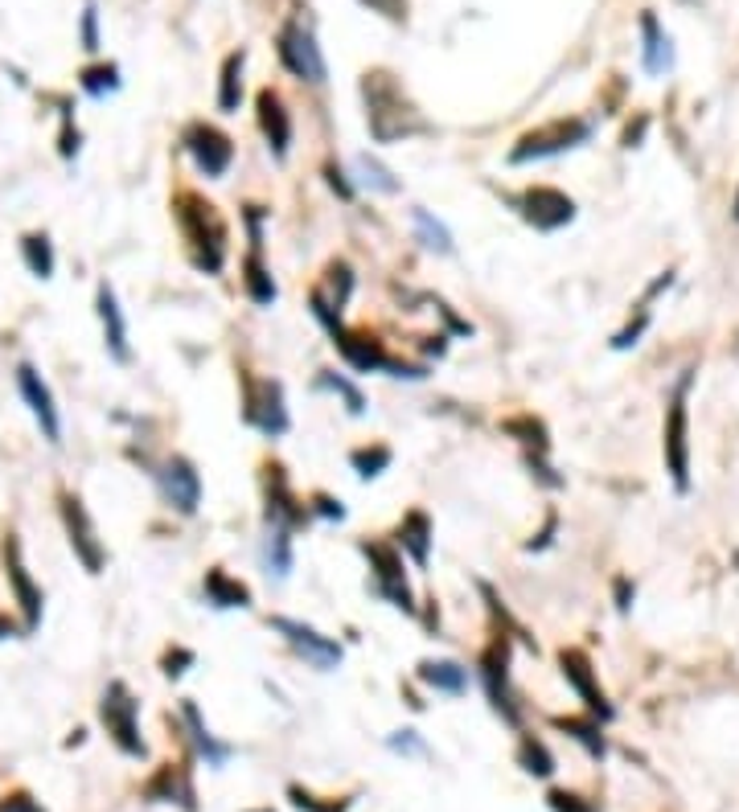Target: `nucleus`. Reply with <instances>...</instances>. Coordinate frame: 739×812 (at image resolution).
Returning a JSON list of instances; mask_svg holds the SVG:
<instances>
[{
	"label": "nucleus",
	"instance_id": "obj_1",
	"mask_svg": "<svg viewBox=\"0 0 739 812\" xmlns=\"http://www.w3.org/2000/svg\"><path fill=\"white\" fill-rule=\"evenodd\" d=\"M362 99H366V127H370V136L378 144L415 140V136L432 132L424 111L411 103V94L403 91V82L394 79L391 70H366Z\"/></svg>",
	"mask_w": 739,
	"mask_h": 812
},
{
	"label": "nucleus",
	"instance_id": "obj_2",
	"mask_svg": "<svg viewBox=\"0 0 739 812\" xmlns=\"http://www.w3.org/2000/svg\"><path fill=\"white\" fill-rule=\"evenodd\" d=\"M173 222L181 238H186L189 263L202 275H222L226 267V250H231V230L219 205L205 202L198 189H177L173 193Z\"/></svg>",
	"mask_w": 739,
	"mask_h": 812
},
{
	"label": "nucleus",
	"instance_id": "obj_3",
	"mask_svg": "<svg viewBox=\"0 0 739 812\" xmlns=\"http://www.w3.org/2000/svg\"><path fill=\"white\" fill-rule=\"evenodd\" d=\"M691 386L694 365L678 374L674 391L665 398V419H661V455H665V472L678 493H691Z\"/></svg>",
	"mask_w": 739,
	"mask_h": 812
},
{
	"label": "nucleus",
	"instance_id": "obj_4",
	"mask_svg": "<svg viewBox=\"0 0 739 812\" xmlns=\"http://www.w3.org/2000/svg\"><path fill=\"white\" fill-rule=\"evenodd\" d=\"M510 665H514V636L510 632H493V641L477 656V677H481V689H485L493 714L505 726L522 731V702H518V689H514Z\"/></svg>",
	"mask_w": 739,
	"mask_h": 812
},
{
	"label": "nucleus",
	"instance_id": "obj_5",
	"mask_svg": "<svg viewBox=\"0 0 739 812\" xmlns=\"http://www.w3.org/2000/svg\"><path fill=\"white\" fill-rule=\"evenodd\" d=\"M358 550H362L366 563H370V583H366L370 595L382 599V604H391V608L403 611V616H419V599L411 591L403 550L394 546V542H387V538H362Z\"/></svg>",
	"mask_w": 739,
	"mask_h": 812
},
{
	"label": "nucleus",
	"instance_id": "obj_6",
	"mask_svg": "<svg viewBox=\"0 0 739 812\" xmlns=\"http://www.w3.org/2000/svg\"><path fill=\"white\" fill-rule=\"evenodd\" d=\"M329 337H333V345H337L341 361H346L354 374H391V377H407V382H424L427 377V365L391 358L387 345L378 341L374 332H366V328L341 325V328H333Z\"/></svg>",
	"mask_w": 739,
	"mask_h": 812
},
{
	"label": "nucleus",
	"instance_id": "obj_7",
	"mask_svg": "<svg viewBox=\"0 0 739 812\" xmlns=\"http://www.w3.org/2000/svg\"><path fill=\"white\" fill-rule=\"evenodd\" d=\"M592 120L583 115H559V120H547V124L522 132L518 144L510 148V165H538V160H555L563 153H575L583 144L592 140Z\"/></svg>",
	"mask_w": 739,
	"mask_h": 812
},
{
	"label": "nucleus",
	"instance_id": "obj_8",
	"mask_svg": "<svg viewBox=\"0 0 739 812\" xmlns=\"http://www.w3.org/2000/svg\"><path fill=\"white\" fill-rule=\"evenodd\" d=\"M0 571H4L9 591H13L16 611H21L25 636H33L42 628V616H46V591L37 587V578H33L30 563H25V546H21V538L13 530H4V538H0Z\"/></svg>",
	"mask_w": 739,
	"mask_h": 812
},
{
	"label": "nucleus",
	"instance_id": "obj_9",
	"mask_svg": "<svg viewBox=\"0 0 739 812\" xmlns=\"http://www.w3.org/2000/svg\"><path fill=\"white\" fill-rule=\"evenodd\" d=\"M238 398H243V422L255 427L259 436L280 439L292 427L288 403H283V386L276 377H255L251 370H238Z\"/></svg>",
	"mask_w": 739,
	"mask_h": 812
},
{
	"label": "nucleus",
	"instance_id": "obj_10",
	"mask_svg": "<svg viewBox=\"0 0 739 812\" xmlns=\"http://www.w3.org/2000/svg\"><path fill=\"white\" fill-rule=\"evenodd\" d=\"M99 719H103L108 738L115 743L120 755H127V759H148V743H144V734H141V702H136V693L127 689V681H120V677L108 681L103 698H99Z\"/></svg>",
	"mask_w": 739,
	"mask_h": 812
},
{
	"label": "nucleus",
	"instance_id": "obj_11",
	"mask_svg": "<svg viewBox=\"0 0 739 812\" xmlns=\"http://www.w3.org/2000/svg\"><path fill=\"white\" fill-rule=\"evenodd\" d=\"M276 58L292 79L309 82V87H325V79H329V66H325V54L316 46L313 25L300 13L288 16L276 33Z\"/></svg>",
	"mask_w": 739,
	"mask_h": 812
},
{
	"label": "nucleus",
	"instance_id": "obj_12",
	"mask_svg": "<svg viewBox=\"0 0 739 812\" xmlns=\"http://www.w3.org/2000/svg\"><path fill=\"white\" fill-rule=\"evenodd\" d=\"M58 514H63L66 542H70L75 559L82 563V571H87V575H103V571H108V546H103V538H99V526H94L87 500H82L79 493L63 488V493H58Z\"/></svg>",
	"mask_w": 739,
	"mask_h": 812
},
{
	"label": "nucleus",
	"instance_id": "obj_13",
	"mask_svg": "<svg viewBox=\"0 0 739 812\" xmlns=\"http://www.w3.org/2000/svg\"><path fill=\"white\" fill-rule=\"evenodd\" d=\"M181 148H186V157L193 160V169L202 172L205 181H219V177H226L231 165H235V140H231L219 124H210V120L186 124Z\"/></svg>",
	"mask_w": 739,
	"mask_h": 812
},
{
	"label": "nucleus",
	"instance_id": "obj_14",
	"mask_svg": "<svg viewBox=\"0 0 739 812\" xmlns=\"http://www.w3.org/2000/svg\"><path fill=\"white\" fill-rule=\"evenodd\" d=\"M268 628L300 656V661H309L316 673H333L337 665H341V656H346L341 653V644L333 641V636H325L321 628L304 624V620H292V616H268Z\"/></svg>",
	"mask_w": 739,
	"mask_h": 812
},
{
	"label": "nucleus",
	"instance_id": "obj_15",
	"mask_svg": "<svg viewBox=\"0 0 739 812\" xmlns=\"http://www.w3.org/2000/svg\"><path fill=\"white\" fill-rule=\"evenodd\" d=\"M514 210L526 226H535L538 235H555V230L575 222V198L555 185H526L514 198Z\"/></svg>",
	"mask_w": 739,
	"mask_h": 812
},
{
	"label": "nucleus",
	"instance_id": "obj_16",
	"mask_svg": "<svg viewBox=\"0 0 739 812\" xmlns=\"http://www.w3.org/2000/svg\"><path fill=\"white\" fill-rule=\"evenodd\" d=\"M309 500L296 497V488L288 481V469L280 460L264 464V526H283L296 533L300 526H309Z\"/></svg>",
	"mask_w": 739,
	"mask_h": 812
},
{
	"label": "nucleus",
	"instance_id": "obj_17",
	"mask_svg": "<svg viewBox=\"0 0 739 812\" xmlns=\"http://www.w3.org/2000/svg\"><path fill=\"white\" fill-rule=\"evenodd\" d=\"M153 481H157L160 497L169 509H177L181 517H193L198 505H202V472L189 455H165L157 469H153Z\"/></svg>",
	"mask_w": 739,
	"mask_h": 812
},
{
	"label": "nucleus",
	"instance_id": "obj_18",
	"mask_svg": "<svg viewBox=\"0 0 739 812\" xmlns=\"http://www.w3.org/2000/svg\"><path fill=\"white\" fill-rule=\"evenodd\" d=\"M559 673H563V681L571 689H575V698L583 702V710L592 714V719L600 722H613L616 719V710L613 702H608V693H604V686H600V677H596V665H592V656L583 653V649H563L559 653Z\"/></svg>",
	"mask_w": 739,
	"mask_h": 812
},
{
	"label": "nucleus",
	"instance_id": "obj_19",
	"mask_svg": "<svg viewBox=\"0 0 739 812\" xmlns=\"http://www.w3.org/2000/svg\"><path fill=\"white\" fill-rule=\"evenodd\" d=\"M16 377V394L25 398V406H30L33 422H37V431L46 436V443H63V410H58V403H54V391H49V382L42 374H37V365H30V361H21L13 370Z\"/></svg>",
	"mask_w": 739,
	"mask_h": 812
},
{
	"label": "nucleus",
	"instance_id": "obj_20",
	"mask_svg": "<svg viewBox=\"0 0 739 812\" xmlns=\"http://www.w3.org/2000/svg\"><path fill=\"white\" fill-rule=\"evenodd\" d=\"M94 316H99V332H103V349L115 365L132 361V341H127V316L120 308V296L108 280H99L94 287Z\"/></svg>",
	"mask_w": 739,
	"mask_h": 812
},
{
	"label": "nucleus",
	"instance_id": "obj_21",
	"mask_svg": "<svg viewBox=\"0 0 739 812\" xmlns=\"http://www.w3.org/2000/svg\"><path fill=\"white\" fill-rule=\"evenodd\" d=\"M255 120H259V132L268 140V153L283 165L288 153H292V115L283 108L280 91L264 87V91L255 94Z\"/></svg>",
	"mask_w": 739,
	"mask_h": 812
},
{
	"label": "nucleus",
	"instance_id": "obj_22",
	"mask_svg": "<svg viewBox=\"0 0 739 812\" xmlns=\"http://www.w3.org/2000/svg\"><path fill=\"white\" fill-rule=\"evenodd\" d=\"M144 800L148 804H177L181 812H198V792H193L189 764L157 767V776L144 783Z\"/></svg>",
	"mask_w": 739,
	"mask_h": 812
},
{
	"label": "nucleus",
	"instance_id": "obj_23",
	"mask_svg": "<svg viewBox=\"0 0 739 812\" xmlns=\"http://www.w3.org/2000/svg\"><path fill=\"white\" fill-rule=\"evenodd\" d=\"M637 25H641V66H646V75H653V79L670 75L674 70V37L665 33L653 9H641Z\"/></svg>",
	"mask_w": 739,
	"mask_h": 812
},
{
	"label": "nucleus",
	"instance_id": "obj_24",
	"mask_svg": "<svg viewBox=\"0 0 739 812\" xmlns=\"http://www.w3.org/2000/svg\"><path fill=\"white\" fill-rule=\"evenodd\" d=\"M181 722H186L189 743H193V751H198V759H205V767H226V764H231L235 747H231V743H222L219 734L210 731V722L202 719V710H198V702H193V698H181Z\"/></svg>",
	"mask_w": 739,
	"mask_h": 812
},
{
	"label": "nucleus",
	"instance_id": "obj_25",
	"mask_svg": "<svg viewBox=\"0 0 739 812\" xmlns=\"http://www.w3.org/2000/svg\"><path fill=\"white\" fill-rule=\"evenodd\" d=\"M415 677L424 681L432 693H448V698H464L472 686V673L469 665H460V661H448V656H427V661H419V669H415Z\"/></svg>",
	"mask_w": 739,
	"mask_h": 812
},
{
	"label": "nucleus",
	"instance_id": "obj_26",
	"mask_svg": "<svg viewBox=\"0 0 739 812\" xmlns=\"http://www.w3.org/2000/svg\"><path fill=\"white\" fill-rule=\"evenodd\" d=\"M432 533H436L432 530V517L424 509H407L403 521L394 526V546L411 554V563L419 571H427V563H432Z\"/></svg>",
	"mask_w": 739,
	"mask_h": 812
},
{
	"label": "nucleus",
	"instance_id": "obj_27",
	"mask_svg": "<svg viewBox=\"0 0 739 812\" xmlns=\"http://www.w3.org/2000/svg\"><path fill=\"white\" fill-rule=\"evenodd\" d=\"M202 599L214 611H231V608H251V587L235 578L222 566H210L202 575Z\"/></svg>",
	"mask_w": 739,
	"mask_h": 812
},
{
	"label": "nucleus",
	"instance_id": "obj_28",
	"mask_svg": "<svg viewBox=\"0 0 739 812\" xmlns=\"http://www.w3.org/2000/svg\"><path fill=\"white\" fill-rule=\"evenodd\" d=\"M238 275H243V292H247V300H251V304H259V308H271V304L280 300V287H276V275H271L264 250L247 247L243 263H238Z\"/></svg>",
	"mask_w": 739,
	"mask_h": 812
},
{
	"label": "nucleus",
	"instance_id": "obj_29",
	"mask_svg": "<svg viewBox=\"0 0 739 812\" xmlns=\"http://www.w3.org/2000/svg\"><path fill=\"white\" fill-rule=\"evenodd\" d=\"M259 563H264L268 578H276V583L292 575V530H283V526H264Z\"/></svg>",
	"mask_w": 739,
	"mask_h": 812
},
{
	"label": "nucleus",
	"instance_id": "obj_30",
	"mask_svg": "<svg viewBox=\"0 0 739 812\" xmlns=\"http://www.w3.org/2000/svg\"><path fill=\"white\" fill-rule=\"evenodd\" d=\"M551 726H555V731H563L567 738H575V743H580V747L587 751L592 759H604V755H608V738H604V722H600V719H592V714H587V719H575V714L567 719V714H559V719H551Z\"/></svg>",
	"mask_w": 739,
	"mask_h": 812
},
{
	"label": "nucleus",
	"instance_id": "obj_31",
	"mask_svg": "<svg viewBox=\"0 0 739 812\" xmlns=\"http://www.w3.org/2000/svg\"><path fill=\"white\" fill-rule=\"evenodd\" d=\"M243 70H247V49H231L219 70V111L235 115L243 103Z\"/></svg>",
	"mask_w": 739,
	"mask_h": 812
},
{
	"label": "nucleus",
	"instance_id": "obj_32",
	"mask_svg": "<svg viewBox=\"0 0 739 812\" xmlns=\"http://www.w3.org/2000/svg\"><path fill=\"white\" fill-rule=\"evenodd\" d=\"M16 247H21V259H25V267H30L33 280H54L58 255H54V243H49L46 230H25Z\"/></svg>",
	"mask_w": 739,
	"mask_h": 812
},
{
	"label": "nucleus",
	"instance_id": "obj_33",
	"mask_svg": "<svg viewBox=\"0 0 739 812\" xmlns=\"http://www.w3.org/2000/svg\"><path fill=\"white\" fill-rule=\"evenodd\" d=\"M502 431L510 439H518L526 455H551V436H547V422L535 419V415H514V419L502 422Z\"/></svg>",
	"mask_w": 739,
	"mask_h": 812
},
{
	"label": "nucleus",
	"instance_id": "obj_34",
	"mask_svg": "<svg viewBox=\"0 0 739 812\" xmlns=\"http://www.w3.org/2000/svg\"><path fill=\"white\" fill-rule=\"evenodd\" d=\"M518 767L526 771V776H535V780H551V776H555L551 747H547L542 738H535L530 731H522V738H518Z\"/></svg>",
	"mask_w": 739,
	"mask_h": 812
},
{
	"label": "nucleus",
	"instance_id": "obj_35",
	"mask_svg": "<svg viewBox=\"0 0 739 812\" xmlns=\"http://www.w3.org/2000/svg\"><path fill=\"white\" fill-rule=\"evenodd\" d=\"M411 222H415V235H419V243H424L427 250H436V255H452V250H457L452 230H448L440 218H432L424 205L411 210Z\"/></svg>",
	"mask_w": 739,
	"mask_h": 812
},
{
	"label": "nucleus",
	"instance_id": "obj_36",
	"mask_svg": "<svg viewBox=\"0 0 739 812\" xmlns=\"http://www.w3.org/2000/svg\"><path fill=\"white\" fill-rule=\"evenodd\" d=\"M391 460H394V452L387 448V443H362V448H354L349 452V469L358 472V481H378L382 472L391 469Z\"/></svg>",
	"mask_w": 739,
	"mask_h": 812
},
{
	"label": "nucleus",
	"instance_id": "obj_37",
	"mask_svg": "<svg viewBox=\"0 0 739 812\" xmlns=\"http://www.w3.org/2000/svg\"><path fill=\"white\" fill-rule=\"evenodd\" d=\"M321 296L329 300L337 313H346L349 296H354V267H349L346 259H333V263L325 267V283H321Z\"/></svg>",
	"mask_w": 739,
	"mask_h": 812
},
{
	"label": "nucleus",
	"instance_id": "obj_38",
	"mask_svg": "<svg viewBox=\"0 0 739 812\" xmlns=\"http://www.w3.org/2000/svg\"><path fill=\"white\" fill-rule=\"evenodd\" d=\"M354 169H358V181H362L366 189H374V193H387V198L403 193V181H399L378 157H370V153H362V157L354 160Z\"/></svg>",
	"mask_w": 739,
	"mask_h": 812
},
{
	"label": "nucleus",
	"instance_id": "obj_39",
	"mask_svg": "<svg viewBox=\"0 0 739 812\" xmlns=\"http://www.w3.org/2000/svg\"><path fill=\"white\" fill-rule=\"evenodd\" d=\"M316 386H321V391H329V394H337V398L346 403L349 415H366V394H362V386H358L354 377L337 374V370H321V374H316Z\"/></svg>",
	"mask_w": 739,
	"mask_h": 812
},
{
	"label": "nucleus",
	"instance_id": "obj_40",
	"mask_svg": "<svg viewBox=\"0 0 739 812\" xmlns=\"http://www.w3.org/2000/svg\"><path fill=\"white\" fill-rule=\"evenodd\" d=\"M79 87L91 99H108V94H115L124 82H120V66L115 63H91L79 70Z\"/></svg>",
	"mask_w": 739,
	"mask_h": 812
},
{
	"label": "nucleus",
	"instance_id": "obj_41",
	"mask_svg": "<svg viewBox=\"0 0 739 812\" xmlns=\"http://www.w3.org/2000/svg\"><path fill=\"white\" fill-rule=\"evenodd\" d=\"M54 103H58V157L75 160L82 148V132H79V124H75V103H70L66 94H58Z\"/></svg>",
	"mask_w": 739,
	"mask_h": 812
},
{
	"label": "nucleus",
	"instance_id": "obj_42",
	"mask_svg": "<svg viewBox=\"0 0 739 812\" xmlns=\"http://www.w3.org/2000/svg\"><path fill=\"white\" fill-rule=\"evenodd\" d=\"M288 800L296 804L300 812H349L354 809V797H316L300 783H288Z\"/></svg>",
	"mask_w": 739,
	"mask_h": 812
},
{
	"label": "nucleus",
	"instance_id": "obj_43",
	"mask_svg": "<svg viewBox=\"0 0 739 812\" xmlns=\"http://www.w3.org/2000/svg\"><path fill=\"white\" fill-rule=\"evenodd\" d=\"M387 747H391L394 755H403V759H427V755H432V751H427V743H424V734L411 731V726L387 734Z\"/></svg>",
	"mask_w": 739,
	"mask_h": 812
},
{
	"label": "nucleus",
	"instance_id": "obj_44",
	"mask_svg": "<svg viewBox=\"0 0 739 812\" xmlns=\"http://www.w3.org/2000/svg\"><path fill=\"white\" fill-rule=\"evenodd\" d=\"M649 325H653V308H641V304H637V316H629V325H625V328H620V332L613 337V349H616V353H625V349H632V345H637L641 337H646V328H649Z\"/></svg>",
	"mask_w": 739,
	"mask_h": 812
},
{
	"label": "nucleus",
	"instance_id": "obj_45",
	"mask_svg": "<svg viewBox=\"0 0 739 812\" xmlns=\"http://www.w3.org/2000/svg\"><path fill=\"white\" fill-rule=\"evenodd\" d=\"M193 661H198L193 649H186V644H169L165 656H160V673H165L169 681H177V677H186V669L193 665Z\"/></svg>",
	"mask_w": 739,
	"mask_h": 812
},
{
	"label": "nucleus",
	"instance_id": "obj_46",
	"mask_svg": "<svg viewBox=\"0 0 739 812\" xmlns=\"http://www.w3.org/2000/svg\"><path fill=\"white\" fill-rule=\"evenodd\" d=\"M547 804H551V812H600L596 800H583L580 792H567V788H551Z\"/></svg>",
	"mask_w": 739,
	"mask_h": 812
},
{
	"label": "nucleus",
	"instance_id": "obj_47",
	"mask_svg": "<svg viewBox=\"0 0 739 812\" xmlns=\"http://www.w3.org/2000/svg\"><path fill=\"white\" fill-rule=\"evenodd\" d=\"M358 4H366V9H370V13H378V16H387L391 25H407L411 0H358Z\"/></svg>",
	"mask_w": 739,
	"mask_h": 812
},
{
	"label": "nucleus",
	"instance_id": "obj_48",
	"mask_svg": "<svg viewBox=\"0 0 739 812\" xmlns=\"http://www.w3.org/2000/svg\"><path fill=\"white\" fill-rule=\"evenodd\" d=\"M79 42H82V49H87V54H99V46H103V42H99V9H94V4H87V9H82Z\"/></svg>",
	"mask_w": 739,
	"mask_h": 812
},
{
	"label": "nucleus",
	"instance_id": "obj_49",
	"mask_svg": "<svg viewBox=\"0 0 739 812\" xmlns=\"http://www.w3.org/2000/svg\"><path fill=\"white\" fill-rule=\"evenodd\" d=\"M309 514L325 517V521H346V505L337 497H329V493H313L309 497Z\"/></svg>",
	"mask_w": 739,
	"mask_h": 812
},
{
	"label": "nucleus",
	"instance_id": "obj_50",
	"mask_svg": "<svg viewBox=\"0 0 739 812\" xmlns=\"http://www.w3.org/2000/svg\"><path fill=\"white\" fill-rule=\"evenodd\" d=\"M325 181H329V189L337 193V198H341V202H354V181H349L346 169H341L337 160H329V165H325Z\"/></svg>",
	"mask_w": 739,
	"mask_h": 812
},
{
	"label": "nucleus",
	"instance_id": "obj_51",
	"mask_svg": "<svg viewBox=\"0 0 739 812\" xmlns=\"http://www.w3.org/2000/svg\"><path fill=\"white\" fill-rule=\"evenodd\" d=\"M0 812H46V809H42L25 788H13V792L0 797Z\"/></svg>",
	"mask_w": 739,
	"mask_h": 812
},
{
	"label": "nucleus",
	"instance_id": "obj_52",
	"mask_svg": "<svg viewBox=\"0 0 739 812\" xmlns=\"http://www.w3.org/2000/svg\"><path fill=\"white\" fill-rule=\"evenodd\" d=\"M646 132H649V115L641 111L637 120H632L625 132H620V148H641V140H646Z\"/></svg>",
	"mask_w": 739,
	"mask_h": 812
},
{
	"label": "nucleus",
	"instance_id": "obj_53",
	"mask_svg": "<svg viewBox=\"0 0 739 812\" xmlns=\"http://www.w3.org/2000/svg\"><path fill=\"white\" fill-rule=\"evenodd\" d=\"M555 533H559V514H547V526L526 542V550H551L555 546Z\"/></svg>",
	"mask_w": 739,
	"mask_h": 812
},
{
	"label": "nucleus",
	"instance_id": "obj_54",
	"mask_svg": "<svg viewBox=\"0 0 739 812\" xmlns=\"http://www.w3.org/2000/svg\"><path fill=\"white\" fill-rule=\"evenodd\" d=\"M613 599H616V611H629L632 599H637V587H632V578L616 575L613 578Z\"/></svg>",
	"mask_w": 739,
	"mask_h": 812
},
{
	"label": "nucleus",
	"instance_id": "obj_55",
	"mask_svg": "<svg viewBox=\"0 0 739 812\" xmlns=\"http://www.w3.org/2000/svg\"><path fill=\"white\" fill-rule=\"evenodd\" d=\"M13 636H25V628L9 620V616H0V641H13Z\"/></svg>",
	"mask_w": 739,
	"mask_h": 812
},
{
	"label": "nucleus",
	"instance_id": "obj_56",
	"mask_svg": "<svg viewBox=\"0 0 739 812\" xmlns=\"http://www.w3.org/2000/svg\"><path fill=\"white\" fill-rule=\"evenodd\" d=\"M731 214H736V222H739V189H736V202H731Z\"/></svg>",
	"mask_w": 739,
	"mask_h": 812
},
{
	"label": "nucleus",
	"instance_id": "obj_57",
	"mask_svg": "<svg viewBox=\"0 0 739 812\" xmlns=\"http://www.w3.org/2000/svg\"><path fill=\"white\" fill-rule=\"evenodd\" d=\"M251 812H276V809H251Z\"/></svg>",
	"mask_w": 739,
	"mask_h": 812
}]
</instances>
